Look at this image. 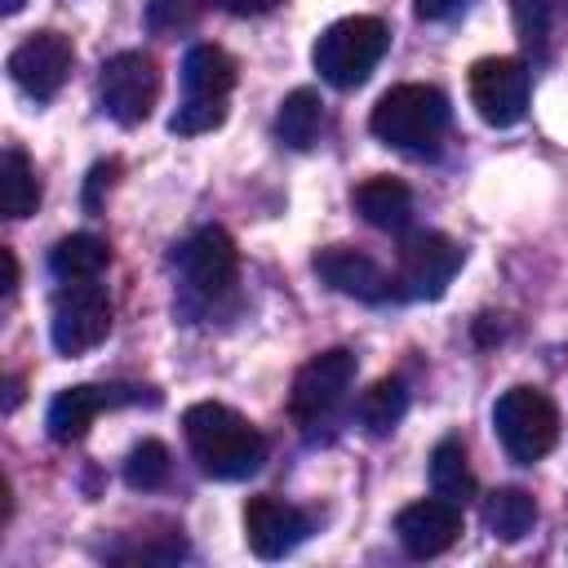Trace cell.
<instances>
[{
  "instance_id": "13",
  "label": "cell",
  "mask_w": 568,
  "mask_h": 568,
  "mask_svg": "<svg viewBox=\"0 0 568 568\" xmlns=\"http://www.w3.org/2000/svg\"><path fill=\"white\" fill-rule=\"evenodd\" d=\"M466 93L484 124L510 129L528 111V62L524 58H479L466 75Z\"/></svg>"
},
{
  "instance_id": "6",
  "label": "cell",
  "mask_w": 568,
  "mask_h": 568,
  "mask_svg": "<svg viewBox=\"0 0 568 568\" xmlns=\"http://www.w3.org/2000/svg\"><path fill=\"white\" fill-rule=\"evenodd\" d=\"M466 248L444 231H413L399 240L395 271H390V297L395 302H435L448 293L453 275L462 271Z\"/></svg>"
},
{
  "instance_id": "29",
  "label": "cell",
  "mask_w": 568,
  "mask_h": 568,
  "mask_svg": "<svg viewBox=\"0 0 568 568\" xmlns=\"http://www.w3.org/2000/svg\"><path fill=\"white\" fill-rule=\"evenodd\" d=\"M217 9H226V13H235V18H257V13H271L280 0H213Z\"/></svg>"
},
{
  "instance_id": "7",
  "label": "cell",
  "mask_w": 568,
  "mask_h": 568,
  "mask_svg": "<svg viewBox=\"0 0 568 568\" xmlns=\"http://www.w3.org/2000/svg\"><path fill=\"white\" fill-rule=\"evenodd\" d=\"M493 430L510 462L532 466L559 444V408L537 386H510L493 404Z\"/></svg>"
},
{
  "instance_id": "18",
  "label": "cell",
  "mask_w": 568,
  "mask_h": 568,
  "mask_svg": "<svg viewBox=\"0 0 568 568\" xmlns=\"http://www.w3.org/2000/svg\"><path fill=\"white\" fill-rule=\"evenodd\" d=\"M106 266H111V244H106L102 235H89V231L62 235V240L49 248V275H53L58 284L98 280Z\"/></svg>"
},
{
  "instance_id": "8",
  "label": "cell",
  "mask_w": 568,
  "mask_h": 568,
  "mask_svg": "<svg viewBox=\"0 0 568 568\" xmlns=\"http://www.w3.org/2000/svg\"><path fill=\"white\" fill-rule=\"evenodd\" d=\"M355 382V355L346 346H333V351H320L311 355L297 377H293V390H288V417L302 426V430H315V426H328L337 417V408L346 404V390Z\"/></svg>"
},
{
  "instance_id": "2",
  "label": "cell",
  "mask_w": 568,
  "mask_h": 568,
  "mask_svg": "<svg viewBox=\"0 0 568 568\" xmlns=\"http://www.w3.org/2000/svg\"><path fill=\"white\" fill-rule=\"evenodd\" d=\"M368 129L377 142L404 155H435L448 133V98L435 84H395L377 98Z\"/></svg>"
},
{
  "instance_id": "16",
  "label": "cell",
  "mask_w": 568,
  "mask_h": 568,
  "mask_svg": "<svg viewBox=\"0 0 568 568\" xmlns=\"http://www.w3.org/2000/svg\"><path fill=\"white\" fill-rule=\"evenodd\" d=\"M315 275L333 288V293H346L355 302H395L390 297V271H382L364 248H351V244H328L311 257Z\"/></svg>"
},
{
  "instance_id": "30",
  "label": "cell",
  "mask_w": 568,
  "mask_h": 568,
  "mask_svg": "<svg viewBox=\"0 0 568 568\" xmlns=\"http://www.w3.org/2000/svg\"><path fill=\"white\" fill-rule=\"evenodd\" d=\"M13 288H18V257L13 248H4V297H13Z\"/></svg>"
},
{
  "instance_id": "31",
  "label": "cell",
  "mask_w": 568,
  "mask_h": 568,
  "mask_svg": "<svg viewBox=\"0 0 568 568\" xmlns=\"http://www.w3.org/2000/svg\"><path fill=\"white\" fill-rule=\"evenodd\" d=\"M22 4H27V0H0V9H4V13H18Z\"/></svg>"
},
{
  "instance_id": "10",
  "label": "cell",
  "mask_w": 568,
  "mask_h": 568,
  "mask_svg": "<svg viewBox=\"0 0 568 568\" xmlns=\"http://www.w3.org/2000/svg\"><path fill=\"white\" fill-rule=\"evenodd\" d=\"M111 333V297L98 280L84 284H58L53 315H49V342L58 355H84L102 346Z\"/></svg>"
},
{
  "instance_id": "26",
  "label": "cell",
  "mask_w": 568,
  "mask_h": 568,
  "mask_svg": "<svg viewBox=\"0 0 568 568\" xmlns=\"http://www.w3.org/2000/svg\"><path fill=\"white\" fill-rule=\"evenodd\" d=\"M200 13H204V0H146V31L151 36H182V31H191L195 22H200Z\"/></svg>"
},
{
  "instance_id": "17",
  "label": "cell",
  "mask_w": 568,
  "mask_h": 568,
  "mask_svg": "<svg viewBox=\"0 0 568 568\" xmlns=\"http://www.w3.org/2000/svg\"><path fill=\"white\" fill-rule=\"evenodd\" d=\"M351 204L355 213L377 226V231H404L413 222V191L390 178V173H377V178H364L355 191H351Z\"/></svg>"
},
{
  "instance_id": "11",
  "label": "cell",
  "mask_w": 568,
  "mask_h": 568,
  "mask_svg": "<svg viewBox=\"0 0 568 568\" xmlns=\"http://www.w3.org/2000/svg\"><path fill=\"white\" fill-rule=\"evenodd\" d=\"M160 404V395L151 386H124V382H80V386H67L53 395L49 413H44V426H49V439L53 444H75L89 435L93 417L106 413V408H124V404Z\"/></svg>"
},
{
  "instance_id": "4",
  "label": "cell",
  "mask_w": 568,
  "mask_h": 568,
  "mask_svg": "<svg viewBox=\"0 0 568 568\" xmlns=\"http://www.w3.org/2000/svg\"><path fill=\"white\" fill-rule=\"evenodd\" d=\"M235 58L217 44H195L182 58V102L169 115V133L195 138L226 120V102L235 89Z\"/></svg>"
},
{
  "instance_id": "24",
  "label": "cell",
  "mask_w": 568,
  "mask_h": 568,
  "mask_svg": "<svg viewBox=\"0 0 568 568\" xmlns=\"http://www.w3.org/2000/svg\"><path fill=\"white\" fill-rule=\"evenodd\" d=\"M559 13H564V0H510V18H515V31H519V44L532 58L550 53V36H555Z\"/></svg>"
},
{
  "instance_id": "25",
  "label": "cell",
  "mask_w": 568,
  "mask_h": 568,
  "mask_svg": "<svg viewBox=\"0 0 568 568\" xmlns=\"http://www.w3.org/2000/svg\"><path fill=\"white\" fill-rule=\"evenodd\" d=\"M169 475H173V462H169V448L160 439H142V444L129 448V457H124V484L133 493H155V488L169 484Z\"/></svg>"
},
{
  "instance_id": "9",
  "label": "cell",
  "mask_w": 568,
  "mask_h": 568,
  "mask_svg": "<svg viewBox=\"0 0 568 568\" xmlns=\"http://www.w3.org/2000/svg\"><path fill=\"white\" fill-rule=\"evenodd\" d=\"M155 98H160V67L151 53L142 49H120L102 62L98 71V102L102 111L124 124V129H138L151 111H155Z\"/></svg>"
},
{
  "instance_id": "15",
  "label": "cell",
  "mask_w": 568,
  "mask_h": 568,
  "mask_svg": "<svg viewBox=\"0 0 568 568\" xmlns=\"http://www.w3.org/2000/svg\"><path fill=\"white\" fill-rule=\"evenodd\" d=\"M395 537L413 559H435L462 537V506L444 497H422L395 515Z\"/></svg>"
},
{
  "instance_id": "5",
  "label": "cell",
  "mask_w": 568,
  "mask_h": 568,
  "mask_svg": "<svg viewBox=\"0 0 568 568\" xmlns=\"http://www.w3.org/2000/svg\"><path fill=\"white\" fill-rule=\"evenodd\" d=\"M173 266H178L186 306L209 311L222 297H231L235 284H240V253H235V240L222 226H200L195 235H186L173 253Z\"/></svg>"
},
{
  "instance_id": "12",
  "label": "cell",
  "mask_w": 568,
  "mask_h": 568,
  "mask_svg": "<svg viewBox=\"0 0 568 568\" xmlns=\"http://www.w3.org/2000/svg\"><path fill=\"white\" fill-rule=\"evenodd\" d=\"M9 80L31 98V102H53L62 93V84L71 80L75 67V49L62 31H31L27 40H18L9 49Z\"/></svg>"
},
{
  "instance_id": "3",
  "label": "cell",
  "mask_w": 568,
  "mask_h": 568,
  "mask_svg": "<svg viewBox=\"0 0 568 568\" xmlns=\"http://www.w3.org/2000/svg\"><path fill=\"white\" fill-rule=\"evenodd\" d=\"M390 49V27L373 13L328 22L311 44V67L333 89H359Z\"/></svg>"
},
{
  "instance_id": "23",
  "label": "cell",
  "mask_w": 568,
  "mask_h": 568,
  "mask_svg": "<svg viewBox=\"0 0 568 568\" xmlns=\"http://www.w3.org/2000/svg\"><path fill=\"white\" fill-rule=\"evenodd\" d=\"M40 204V178H36V164L18 151V146H4V160H0V209L4 217H27L36 213Z\"/></svg>"
},
{
  "instance_id": "1",
  "label": "cell",
  "mask_w": 568,
  "mask_h": 568,
  "mask_svg": "<svg viewBox=\"0 0 568 568\" xmlns=\"http://www.w3.org/2000/svg\"><path fill=\"white\" fill-rule=\"evenodd\" d=\"M182 435H186V448L195 457V466L209 475V479H248L262 470L266 462V439L262 430L240 417L231 404H217V399H200L182 413Z\"/></svg>"
},
{
  "instance_id": "28",
  "label": "cell",
  "mask_w": 568,
  "mask_h": 568,
  "mask_svg": "<svg viewBox=\"0 0 568 568\" xmlns=\"http://www.w3.org/2000/svg\"><path fill=\"white\" fill-rule=\"evenodd\" d=\"M466 0H413V9H417V18H426V22H444L448 13H457Z\"/></svg>"
},
{
  "instance_id": "19",
  "label": "cell",
  "mask_w": 568,
  "mask_h": 568,
  "mask_svg": "<svg viewBox=\"0 0 568 568\" xmlns=\"http://www.w3.org/2000/svg\"><path fill=\"white\" fill-rule=\"evenodd\" d=\"M426 475H430V493L444 497V501L466 506V501H475V493H479L475 470H470V462H466V448H462V439H453V435L430 448Z\"/></svg>"
},
{
  "instance_id": "22",
  "label": "cell",
  "mask_w": 568,
  "mask_h": 568,
  "mask_svg": "<svg viewBox=\"0 0 568 568\" xmlns=\"http://www.w3.org/2000/svg\"><path fill=\"white\" fill-rule=\"evenodd\" d=\"M404 413H408V386H404V377H382V382H373V386L359 395V404H355V417H359V426H364L368 435H390V430L404 422Z\"/></svg>"
},
{
  "instance_id": "21",
  "label": "cell",
  "mask_w": 568,
  "mask_h": 568,
  "mask_svg": "<svg viewBox=\"0 0 568 568\" xmlns=\"http://www.w3.org/2000/svg\"><path fill=\"white\" fill-rule=\"evenodd\" d=\"M484 524L501 541H524L537 524V501L524 488H497L484 497Z\"/></svg>"
},
{
  "instance_id": "27",
  "label": "cell",
  "mask_w": 568,
  "mask_h": 568,
  "mask_svg": "<svg viewBox=\"0 0 568 568\" xmlns=\"http://www.w3.org/2000/svg\"><path fill=\"white\" fill-rule=\"evenodd\" d=\"M115 173H120V164H115V160H102V164H93V169H89V182H84V209H89V213H98V209H102V186L111 191V178H115Z\"/></svg>"
},
{
  "instance_id": "14",
  "label": "cell",
  "mask_w": 568,
  "mask_h": 568,
  "mask_svg": "<svg viewBox=\"0 0 568 568\" xmlns=\"http://www.w3.org/2000/svg\"><path fill=\"white\" fill-rule=\"evenodd\" d=\"M311 532V515L284 497L257 493L244 501V541L257 559H284L288 550H297Z\"/></svg>"
},
{
  "instance_id": "20",
  "label": "cell",
  "mask_w": 568,
  "mask_h": 568,
  "mask_svg": "<svg viewBox=\"0 0 568 568\" xmlns=\"http://www.w3.org/2000/svg\"><path fill=\"white\" fill-rule=\"evenodd\" d=\"M324 129V102L315 89H293L275 111V138L293 151H311Z\"/></svg>"
}]
</instances>
